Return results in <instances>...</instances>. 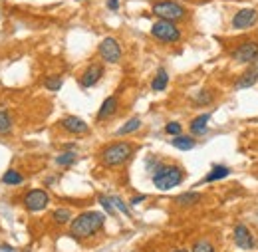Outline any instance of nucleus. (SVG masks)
Listing matches in <instances>:
<instances>
[{"label":"nucleus","mask_w":258,"mask_h":252,"mask_svg":"<svg viewBox=\"0 0 258 252\" xmlns=\"http://www.w3.org/2000/svg\"><path fill=\"white\" fill-rule=\"evenodd\" d=\"M105 224V214L99 210H86L70 220V236L84 240L97 234Z\"/></svg>","instance_id":"obj_1"},{"label":"nucleus","mask_w":258,"mask_h":252,"mask_svg":"<svg viewBox=\"0 0 258 252\" xmlns=\"http://www.w3.org/2000/svg\"><path fill=\"white\" fill-rule=\"evenodd\" d=\"M133 153H135L133 143H129V141H115V143H109L107 147L101 149L99 161H101L103 167L115 169V167L125 165L129 159H131Z\"/></svg>","instance_id":"obj_2"},{"label":"nucleus","mask_w":258,"mask_h":252,"mask_svg":"<svg viewBox=\"0 0 258 252\" xmlns=\"http://www.w3.org/2000/svg\"><path fill=\"white\" fill-rule=\"evenodd\" d=\"M183 179H185V171L179 165H165V163L151 175V181L159 191H171L179 187Z\"/></svg>","instance_id":"obj_3"},{"label":"nucleus","mask_w":258,"mask_h":252,"mask_svg":"<svg viewBox=\"0 0 258 252\" xmlns=\"http://www.w3.org/2000/svg\"><path fill=\"white\" fill-rule=\"evenodd\" d=\"M151 12L153 16H157V20H169V22H181L189 16L187 6H183L177 0H155L151 4Z\"/></svg>","instance_id":"obj_4"},{"label":"nucleus","mask_w":258,"mask_h":252,"mask_svg":"<svg viewBox=\"0 0 258 252\" xmlns=\"http://www.w3.org/2000/svg\"><path fill=\"white\" fill-rule=\"evenodd\" d=\"M151 36L163 44H175L181 40V28L177 26V22H169V20H157L151 26Z\"/></svg>","instance_id":"obj_5"},{"label":"nucleus","mask_w":258,"mask_h":252,"mask_svg":"<svg viewBox=\"0 0 258 252\" xmlns=\"http://www.w3.org/2000/svg\"><path fill=\"white\" fill-rule=\"evenodd\" d=\"M230 58H232V62H236V64L248 66L252 60L258 58V40H244V42H240V44L232 50Z\"/></svg>","instance_id":"obj_6"},{"label":"nucleus","mask_w":258,"mask_h":252,"mask_svg":"<svg viewBox=\"0 0 258 252\" xmlns=\"http://www.w3.org/2000/svg\"><path fill=\"white\" fill-rule=\"evenodd\" d=\"M97 54H99V58H101L105 64H117V62L121 60V56H123V50H121V44H119L115 38L107 36V38H103V40L99 42Z\"/></svg>","instance_id":"obj_7"},{"label":"nucleus","mask_w":258,"mask_h":252,"mask_svg":"<svg viewBox=\"0 0 258 252\" xmlns=\"http://www.w3.org/2000/svg\"><path fill=\"white\" fill-rule=\"evenodd\" d=\"M258 24V10L256 8H240L238 12H234L230 26L234 30H250Z\"/></svg>","instance_id":"obj_8"},{"label":"nucleus","mask_w":258,"mask_h":252,"mask_svg":"<svg viewBox=\"0 0 258 252\" xmlns=\"http://www.w3.org/2000/svg\"><path fill=\"white\" fill-rule=\"evenodd\" d=\"M48 203H50V197H48V193H46L44 189H32V191H28L26 197H24V207H26V210H30V212H40V210H44V209L48 207Z\"/></svg>","instance_id":"obj_9"},{"label":"nucleus","mask_w":258,"mask_h":252,"mask_svg":"<svg viewBox=\"0 0 258 252\" xmlns=\"http://www.w3.org/2000/svg\"><path fill=\"white\" fill-rule=\"evenodd\" d=\"M103 74H105L103 64L91 62V64L84 70V74L80 76V85H82V87H93V85L103 78Z\"/></svg>","instance_id":"obj_10"},{"label":"nucleus","mask_w":258,"mask_h":252,"mask_svg":"<svg viewBox=\"0 0 258 252\" xmlns=\"http://www.w3.org/2000/svg\"><path fill=\"white\" fill-rule=\"evenodd\" d=\"M60 127H62L66 133H70V135H84V133L89 131L87 123H86L84 119L76 117V115H68V117H64V119L60 121Z\"/></svg>","instance_id":"obj_11"},{"label":"nucleus","mask_w":258,"mask_h":252,"mask_svg":"<svg viewBox=\"0 0 258 252\" xmlns=\"http://www.w3.org/2000/svg\"><path fill=\"white\" fill-rule=\"evenodd\" d=\"M234 244L242 250H252L256 246V240L252 236V232L244 226V224H236L234 226Z\"/></svg>","instance_id":"obj_12"},{"label":"nucleus","mask_w":258,"mask_h":252,"mask_svg":"<svg viewBox=\"0 0 258 252\" xmlns=\"http://www.w3.org/2000/svg\"><path fill=\"white\" fill-rule=\"evenodd\" d=\"M117 109H119V99H117V95L105 97L103 103H101V107H99V111H97V121H105V119L113 117V115L117 113Z\"/></svg>","instance_id":"obj_13"},{"label":"nucleus","mask_w":258,"mask_h":252,"mask_svg":"<svg viewBox=\"0 0 258 252\" xmlns=\"http://www.w3.org/2000/svg\"><path fill=\"white\" fill-rule=\"evenodd\" d=\"M209 121H211V113H201V115H197V117L189 123L191 135H197V137L207 135V133H209Z\"/></svg>","instance_id":"obj_14"},{"label":"nucleus","mask_w":258,"mask_h":252,"mask_svg":"<svg viewBox=\"0 0 258 252\" xmlns=\"http://www.w3.org/2000/svg\"><path fill=\"white\" fill-rule=\"evenodd\" d=\"M201 199H203L201 193L187 191V193H181L179 197H175V207H179V209H191V207H195Z\"/></svg>","instance_id":"obj_15"},{"label":"nucleus","mask_w":258,"mask_h":252,"mask_svg":"<svg viewBox=\"0 0 258 252\" xmlns=\"http://www.w3.org/2000/svg\"><path fill=\"white\" fill-rule=\"evenodd\" d=\"M171 145L175 147V149H179V151H191V149H195V145H197V141H195V137L193 135H177V137H171Z\"/></svg>","instance_id":"obj_16"},{"label":"nucleus","mask_w":258,"mask_h":252,"mask_svg":"<svg viewBox=\"0 0 258 252\" xmlns=\"http://www.w3.org/2000/svg\"><path fill=\"white\" fill-rule=\"evenodd\" d=\"M167 85H169V74H167L165 68H159L157 74H155V78L151 80V89L153 91H165Z\"/></svg>","instance_id":"obj_17"},{"label":"nucleus","mask_w":258,"mask_h":252,"mask_svg":"<svg viewBox=\"0 0 258 252\" xmlns=\"http://www.w3.org/2000/svg\"><path fill=\"white\" fill-rule=\"evenodd\" d=\"M230 175V169L228 167H224V165H215L211 171H209V175L203 179V183H215V181H222V179H226Z\"/></svg>","instance_id":"obj_18"},{"label":"nucleus","mask_w":258,"mask_h":252,"mask_svg":"<svg viewBox=\"0 0 258 252\" xmlns=\"http://www.w3.org/2000/svg\"><path fill=\"white\" fill-rule=\"evenodd\" d=\"M213 101H215V93L211 89H201L199 93L193 95V105H197V107H207Z\"/></svg>","instance_id":"obj_19"},{"label":"nucleus","mask_w":258,"mask_h":252,"mask_svg":"<svg viewBox=\"0 0 258 252\" xmlns=\"http://www.w3.org/2000/svg\"><path fill=\"white\" fill-rule=\"evenodd\" d=\"M139 127H141V119L139 117H131V119H127L123 123L121 129H117V135L123 137V135H129V133H135Z\"/></svg>","instance_id":"obj_20"},{"label":"nucleus","mask_w":258,"mask_h":252,"mask_svg":"<svg viewBox=\"0 0 258 252\" xmlns=\"http://www.w3.org/2000/svg\"><path fill=\"white\" fill-rule=\"evenodd\" d=\"M76 161H78V153L74 149H68L56 157V165H60V167H72Z\"/></svg>","instance_id":"obj_21"},{"label":"nucleus","mask_w":258,"mask_h":252,"mask_svg":"<svg viewBox=\"0 0 258 252\" xmlns=\"http://www.w3.org/2000/svg\"><path fill=\"white\" fill-rule=\"evenodd\" d=\"M12 133V117L8 111L0 109V135H10Z\"/></svg>","instance_id":"obj_22"},{"label":"nucleus","mask_w":258,"mask_h":252,"mask_svg":"<svg viewBox=\"0 0 258 252\" xmlns=\"http://www.w3.org/2000/svg\"><path fill=\"white\" fill-rule=\"evenodd\" d=\"M52 220H54L56 224H68V222L72 220V210L66 209V207H60V209H56V210L52 212Z\"/></svg>","instance_id":"obj_23"},{"label":"nucleus","mask_w":258,"mask_h":252,"mask_svg":"<svg viewBox=\"0 0 258 252\" xmlns=\"http://www.w3.org/2000/svg\"><path fill=\"white\" fill-rule=\"evenodd\" d=\"M2 183H4V185H12V187H16V185H22V183H24V177H22L18 171L10 169V171H6V173L2 175Z\"/></svg>","instance_id":"obj_24"},{"label":"nucleus","mask_w":258,"mask_h":252,"mask_svg":"<svg viewBox=\"0 0 258 252\" xmlns=\"http://www.w3.org/2000/svg\"><path fill=\"white\" fill-rule=\"evenodd\" d=\"M62 85H64V80L60 76H50L44 80V87L50 91H58V89H62Z\"/></svg>","instance_id":"obj_25"},{"label":"nucleus","mask_w":258,"mask_h":252,"mask_svg":"<svg viewBox=\"0 0 258 252\" xmlns=\"http://www.w3.org/2000/svg\"><path fill=\"white\" fill-rule=\"evenodd\" d=\"M191 252H216V250H215V246H213L211 240L201 238V240H197V242L193 244V250H191Z\"/></svg>","instance_id":"obj_26"},{"label":"nucleus","mask_w":258,"mask_h":252,"mask_svg":"<svg viewBox=\"0 0 258 252\" xmlns=\"http://www.w3.org/2000/svg\"><path fill=\"white\" fill-rule=\"evenodd\" d=\"M165 133L171 135V137H177V135L183 133V125H181L179 121H169V123L165 125Z\"/></svg>","instance_id":"obj_27"},{"label":"nucleus","mask_w":258,"mask_h":252,"mask_svg":"<svg viewBox=\"0 0 258 252\" xmlns=\"http://www.w3.org/2000/svg\"><path fill=\"white\" fill-rule=\"evenodd\" d=\"M97 201H99V205L103 207V210H105L109 216H113V214H115V207H113V201H111V197L99 195V197H97Z\"/></svg>","instance_id":"obj_28"},{"label":"nucleus","mask_w":258,"mask_h":252,"mask_svg":"<svg viewBox=\"0 0 258 252\" xmlns=\"http://www.w3.org/2000/svg\"><path fill=\"white\" fill-rule=\"evenodd\" d=\"M111 201H113V207H115L119 212H123L125 216H131V210H129V207H127L119 197H111Z\"/></svg>","instance_id":"obj_29"},{"label":"nucleus","mask_w":258,"mask_h":252,"mask_svg":"<svg viewBox=\"0 0 258 252\" xmlns=\"http://www.w3.org/2000/svg\"><path fill=\"white\" fill-rule=\"evenodd\" d=\"M161 165H163V163H161L159 159H155V157H149V159H147V171H149L151 175H153Z\"/></svg>","instance_id":"obj_30"},{"label":"nucleus","mask_w":258,"mask_h":252,"mask_svg":"<svg viewBox=\"0 0 258 252\" xmlns=\"http://www.w3.org/2000/svg\"><path fill=\"white\" fill-rule=\"evenodd\" d=\"M246 72H250L252 76H256V78H258V58H256V60H252V62L248 64V68H246Z\"/></svg>","instance_id":"obj_31"},{"label":"nucleus","mask_w":258,"mask_h":252,"mask_svg":"<svg viewBox=\"0 0 258 252\" xmlns=\"http://www.w3.org/2000/svg\"><path fill=\"white\" fill-rule=\"evenodd\" d=\"M119 0H107V10H111V12H117L119 10Z\"/></svg>","instance_id":"obj_32"},{"label":"nucleus","mask_w":258,"mask_h":252,"mask_svg":"<svg viewBox=\"0 0 258 252\" xmlns=\"http://www.w3.org/2000/svg\"><path fill=\"white\" fill-rule=\"evenodd\" d=\"M145 199H147L145 195H137V197H133L131 201H129V207H137V205H139V203H143Z\"/></svg>","instance_id":"obj_33"},{"label":"nucleus","mask_w":258,"mask_h":252,"mask_svg":"<svg viewBox=\"0 0 258 252\" xmlns=\"http://www.w3.org/2000/svg\"><path fill=\"white\" fill-rule=\"evenodd\" d=\"M0 252H16L12 246H8V244H0Z\"/></svg>","instance_id":"obj_34"},{"label":"nucleus","mask_w":258,"mask_h":252,"mask_svg":"<svg viewBox=\"0 0 258 252\" xmlns=\"http://www.w3.org/2000/svg\"><path fill=\"white\" fill-rule=\"evenodd\" d=\"M173 252H189V250H173Z\"/></svg>","instance_id":"obj_35"},{"label":"nucleus","mask_w":258,"mask_h":252,"mask_svg":"<svg viewBox=\"0 0 258 252\" xmlns=\"http://www.w3.org/2000/svg\"><path fill=\"white\" fill-rule=\"evenodd\" d=\"M76 2H87V0H76Z\"/></svg>","instance_id":"obj_36"}]
</instances>
